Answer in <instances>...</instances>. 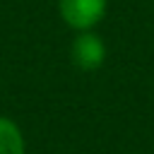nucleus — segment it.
Listing matches in <instances>:
<instances>
[{"label":"nucleus","instance_id":"nucleus-2","mask_svg":"<svg viewBox=\"0 0 154 154\" xmlns=\"http://www.w3.org/2000/svg\"><path fill=\"white\" fill-rule=\"evenodd\" d=\"M70 60L77 70L82 72H94L103 65L106 60V43L99 34H94L91 29L87 31H77L72 46H70Z\"/></svg>","mask_w":154,"mask_h":154},{"label":"nucleus","instance_id":"nucleus-1","mask_svg":"<svg viewBox=\"0 0 154 154\" xmlns=\"http://www.w3.org/2000/svg\"><path fill=\"white\" fill-rule=\"evenodd\" d=\"M108 0H58V12L63 22L75 31L94 29L106 14Z\"/></svg>","mask_w":154,"mask_h":154},{"label":"nucleus","instance_id":"nucleus-3","mask_svg":"<svg viewBox=\"0 0 154 154\" xmlns=\"http://www.w3.org/2000/svg\"><path fill=\"white\" fill-rule=\"evenodd\" d=\"M0 154H26L24 135L19 125L7 116H0Z\"/></svg>","mask_w":154,"mask_h":154}]
</instances>
